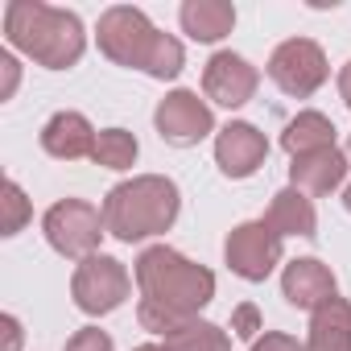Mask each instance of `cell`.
<instances>
[{"label":"cell","mask_w":351,"mask_h":351,"mask_svg":"<svg viewBox=\"0 0 351 351\" xmlns=\"http://www.w3.org/2000/svg\"><path fill=\"white\" fill-rule=\"evenodd\" d=\"M335 145V124L322 116V112H298L285 132H281V149L289 157H302V153H314V149H330Z\"/></svg>","instance_id":"18"},{"label":"cell","mask_w":351,"mask_h":351,"mask_svg":"<svg viewBox=\"0 0 351 351\" xmlns=\"http://www.w3.org/2000/svg\"><path fill=\"white\" fill-rule=\"evenodd\" d=\"M281 293L293 310H322L326 302L339 298V281L330 273V265H322L318 256H298L285 265L281 273Z\"/></svg>","instance_id":"12"},{"label":"cell","mask_w":351,"mask_h":351,"mask_svg":"<svg viewBox=\"0 0 351 351\" xmlns=\"http://www.w3.org/2000/svg\"><path fill=\"white\" fill-rule=\"evenodd\" d=\"M25 219H29V199H25V191L9 178V182H5V232H0V236H17V232L25 228Z\"/></svg>","instance_id":"21"},{"label":"cell","mask_w":351,"mask_h":351,"mask_svg":"<svg viewBox=\"0 0 351 351\" xmlns=\"http://www.w3.org/2000/svg\"><path fill=\"white\" fill-rule=\"evenodd\" d=\"M269 157V141L256 124L248 120H232L228 128H219L215 136V165L223 169V178H252Z\"/></svg>","instance_id":"11"},{"label":"cell","mask_w":351,"mask_h":351,"mask_svg":"<svg viewBox=\"0 0 351 351\" xmlns=\"http://www.w3.org/2000/svg\"><path fill=\"white\" fill-rule=\"evenodd\" d=\"M265 326H261V310L252 306V302H240L236 310H232V335L236 339H252L256 343V335H261Z\"/></svg>","instance_id":"22"},{"label":"cell","mask_w":351,"mask_h":351,"mask_svg":"<svg viewBox=\"0 0 351 351\" xmlns=\"http://www.w3.org/2000/svg\"><path fill=\"white\" fill-rule=\"evenodd\" d=\"M223 261L240 281H265L277 265H281V236L265 223V219H248L240 228L228 232L223 240Z\"/></svg>","instance_id":"8"},{"label":"cell","mask_w":351,"mask_h":351,"mask_svg":"<svg viewBox=\"0 0 351 351\" xmlns=\"http://www.w3.org/2000/svg\"><path fill=\"white\" fill-rule=\"evenodd\" d=\"M95 42H99V54L108 62L128 66V71H145L149 79H161V83L178 79L182 66H186L182 42L153 29V21L132 5H112L99 17Z\"/></svg>","instance_id":"2"},{"label":"cell","mask_w":351,"mask_h":351,"mask_svg":"<svg viewBox=\"0 0 351 351\" xmlns=\"http://www.w3.org/2000/svg\"><path fill=\"white\" fill-rule=\"evenodd\" d=\"M5 38L46 71H66L87 50L83 21L71 9H54L42 0H13L5 9Z\"/></svg>","instance_id":"3"},{"label":"cell","mask_w":351,"mask_h":351,"mask_svg":"<svg viewBox=\"0 0 351 351\" xmlns=\"http://www.w3.org/2000/svg\"><path fill=\"white\" fill-rule=\"evenodd\" d=\"M343 178H347V153L335 149V145H330V149L302 153V157H293V165H289L293 191L314 195V199H322V195H330L335 186H343Z\"/></svg>","instance_id":"13"},{"label":"cell","mask_w":351,"mask_h":351,"mask_svg":"<svg viewBox=\"0 0 351 351\" xmlns=\"http://www.w3.org/2000/svg\"><path fill=\"white\" fill-rule=\"evenodd\" d=\"M5 330H9V347H5V351H17V343H21V322H17L13 314H5Z\"/></svg>","instance_id":"26"},{"label":"cell","mask_w":351,"mask_h":351,"mask_svg":"<svg viewBox=\"0 0 351 351\" xmlns=\"http://www.w3.org/2000/svg\"><path fill=\"white\" fill-rule=\"evenodd\" d=\"M343 207L351 211V182H347V191H343Z\"/></svg>","instance_id":"29"},{"label":"cell","mask_w":351,"mask_h":351,"mask_svg":"<svg viewBox=\"0 0 351 351\" xmlns=\"http://www.w3.org/2000/svg\"><path fill=\"white\" fill-rule=\"evenodd\" d=\"M339 95H343V104H347V112H351V62L339 71Z\"/></svg>","instance_id":"27"},{"label":"cell","mask_w":351,"mask_h":351,"mask_svg":"<svg viewBox=\"0 0 351 351\" xmlns=\"http://www.w3.org/2000/svg\"><path fill=\"white\" fill-rule=\"evenodd\" d=\"M0 71H5V87H0V99H9V95L17 91V62H13V54H9V50L0 54Z\"/></svg>","instance_id":"25"},{"label":"cell","mask_w":351,"mask_h":351,"mask_svg":"<svg viewBox=\"0 0 351 351\" xmlns=\"http://www.w3.org/2000/svg\"><path fill=\"white\" fill-rule=\"evenodd\" d=\"M261 87V71L232 50L211 54V62L203 66V95L219 108H244Z\"/></svg>","instance_id":"10"},{"label":"cell","mask_w":351,"mask_h":351,"mask_svg":"<svg viewBox=\"0 0 351 351\" xmlns=\"http://www.w3.org/2000/svg\"><path fill=\"white\" fill-rule=\"evenodd\" d=\"M248 351H306V343H298V339L285 335V330H265Z\"/></svg>","instance_id":"24"},{"label":"cell","mask_w":351,"mask_h":351,"mask_svg":"<svg viewBox=\"0 0 351 351\" xmlns=\"http://www.w3.org/2000/svg\"><path fill=\"white\" fill-rule=\"evenodd\" d=\"M62 351H112V339H108V330H99V326H83V330H75V335L66 339Z\"/></svg>","instance_id":"23"},{"label":"cell","mask_w":351,"mask_h":351,"mask_svg":"<svg viewBox=\"0 0 351 351\" xmlns=\"http://www.w3.org/2000/svg\"><path fill=\"white\" fill-rule=\"evenodd\" d=\"M153 124H157V136L173 149H191L215 132V116H211L207 99H199L195 91H169L157 104Z\"/></svg>","instance_id":"9"},{"label":"cell","mask_w":351,"mask_h":351,"mask_svg":"<svg viewBox=\"0 0 351 351\" xmlns=\"http://www.w3.org/2000/svg\"><path fill=\"white\" fill-rule=\"evenodd\" d=\"M306 351H351V302L335 298L310 314Z\"/></svg>","instance_id":"15"},{"label":"cell","mask_w":351,"mask_h":351,"mask_svg":"<svg viewBox=\"0 0 351 351\" xmlns=\"http://www.w3.org/2000/svg\"><path fill=\"white\" fill-rule=\"evenodd\" d=\"M42 232H46V244L66 256V261H87L95 256L99 240H104V211L91 207L87 199H62L46 211L42 219Z\"/></svg>","instance_id":"5"},{"label":"cell","mask_w":351,"mask_h":351,"mask_svg":"<svg viewBox=\"0 0 351 351\" xmlns=\"http://www.w3.org/2000/svg\"><path fill=\"white\" fill-rule=\"evenodd\" d=\"M136 285H141V306L136 322L153 335H169L199 318L203 306L215 298V273L207 265L186 261L178 248L153 244L136 256Z\"/></svg>","instance_id":"1"},{"label":"cell","mask_w":351,"mask_h":351,"mask_svg":"<svg viewBox=\"0 0 351 351\" xmlns=\"http://www.w3.org/2000/svg\"><path fill=\"white\" fill-rule=\"evenodd\" d=\"M347 153H351V136H347Z\"/></svg>","instance_id":"30"},{"label":"cell","mask_w":351,"mask_h":351,"mask_svg":"<svg viewBox=\"0 0 351 351\" xmlns=\"http://www.w3.org/2000/svg\"><path fill=\"white\" fill-rule=\"evenodd\" d=\"M265 223L285 240V236H302V240H310L314 236V228H318V215H314V203L302 195V191H277L273 195V203H269V211H265Z\"/></svg>","instance_id":"17"},{"label":"cell","mask_w":351,"mask_h":351,"mask_svg":"<svg viewBox=\"0 0 351 351\" xmlns=\"http://www.w3.org/2000/svg\"><path fill=\"white\" fill-rule=\"evenodd\" d=\"M132 351H165V343H141V347H132Z\"/></svg>","instance_id":"28"},{"label":"cell","mask_w":351,"mask_h":351,"mask_svg":"<svg viewBox=\"0 0 351 351\" xmlns=\"http://www.w3.org/2000/svg\"><path fill=\"white\" fill-rule=\"evenodd\" d=\"M265 71H269V79H273L285 95H293V99H310V95L326 83V75H330L322 46L310 42V38H289V42H281V46L269 54V66H265Z\"/></svg>","instance_id":"7"},{"label":"cell","mask_w":351,"mask_h":351,"mask_svg":"<svg viewBox=\"0 0 351 351\" xmlns=\"http://www.w3.org/2000/svg\"><path fill=\"white\" fill-rule=\"evenodd\" d=\"M165 351H232V339L223 326L207 318H191L186 326L165 335Z\"/></svg>","instance_id":"19"},{"label":"cell","mask_w":351,"mask_h":351,"mask_svg":"<svg viewBox=\"0 0 351 351\" xmlns=\"http://www.w3.org/2000/svg\"><path fill=\"white\" fill-rule=\"evenodd\" d=\"M99 211H104V228L116 240L141 244V240L173 228V219L182 211V191L165 173H141V178L112 186Z\"/></svg>","instance_id":"4"},{"label":"cell","mask_w":351,"mask_h":351,"mask_svg":"<svg viewBox=\"0 0 351 351\" xmlns=\"http://www.w3.org/2000/svg\"><path fill=\"white\" fill-rule=\"evenodd\" d=\"M136 153H141V145H136V136L128 128H104L99 141H95L91 161L104 165V169H132L136 165Z\"/></svg>","instance_id":"20"},{"label":"cell","mask_w":351,"mask_h":351,"mask_svg":"<svg viewBox=\"0 0 351 351\" xmlns=\"http://www.w3.org/2000/svg\"><path fill=\"white\" fill-rule=\"evenodd\" d=\"M128 293H132L128 269H124L116 256H104V252L79 261V269H75V277H71V298H75V306H79L83 314H91V318L120 310Z\"/></svg>","instance_id":"6"},{"label":"cell","mask_w":351,"mask_h":351,"mask_svg":"<svg viewBox=\"0 0 351 351\" xmlns=\"http://www.w3.org/2000/svg\"><path fill=\"white\" fill-rule=\"evenodd\" d=\"M99 132L91 128V120L83 112H54L42 128V149L58 161H79L95 153Z\"/></svg>","instance_id":"14"},{"label":"cell","mask_w":351,"mask_h":351,"mask_svg":"<svg viewBox=\"0 0 351 351\" xmlns=\"http://www.w3.org/2000/svg\"><path fill=\"white\" fill-rule=\"evenodd\" d=\"M182 34H191L195 42H219L236 29V9L228 0H186L178 9Z\"/></svg>","instance_id":"16"}]
</instances>
